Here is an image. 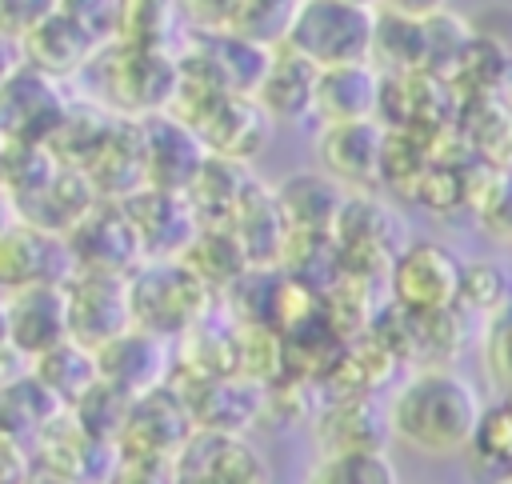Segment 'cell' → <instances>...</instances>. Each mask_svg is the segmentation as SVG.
<instances>
[{"instance_id":"5b68a950","label":"cell","mask_w":512,"mask_h":484,"mask_svg":"<svg viewBox=\"0 0 512 484\" xmlns=\"http://www.w3.org/2000/svg\"><path fill=\"white\" fill-rule=\"evenodd\" d=\"M460 280H464V260L444 240H408L388 268L392 300L412 316L456 308Z\"/></svg>"},{"instance_id":"83f0119b","label":"cell","mask_w":512,"mask_h":484,"mask_svg":"<svg viewBox=\"0 0 512 484\" xmlns=\"http://www.w3.org/2000/svg\"><path fill=\"white\" fill-rule=\"evenodd\" d=\"M0 344H8V332H4V296H0Z\"/></svg>"},{"instance_id":"603a6c76","label":"cell","mask_w":512,"mask_h":484,"mask_svg":"<svg viewBox=\"0 0 512 484\" xmlns=\"http://www.w3.org/2000/svg\"><path fill=\"white\" fill-rule=\"evenodd\" d=\"M240 0H176V12L196 28V32H212V28H232Z\"/></svg>"},{"instance_id":"6da1fadb","label":"cell","mask_w":512,"mask_h":484,"mask_svg":"<svg viewBox=\"0 0 512 484\" xmlns=\"http://www.w3.org/2000/svg\"><path fill=\"white\" fill-rule=\"evenodd\" d=\"M480 420L484 400L476 384L448 364H424L408 372L384 408L388 432L420 456H456L472 448Z\"/></svg>"},{"instance_id":"9a60e30c","label":"cell","mask_w":512,"mask_h":484,"mask_svg":"<svg viewBox=\"0 0 512 484\" xmlns=\"http://www.w3.org/2000/svg\"><path fill=\"white\" fill-rule=\"evenodd\" d=\"M380 84L384 72L364 60V64H340V68H320L316 76V120L320 124H344V120H376L380 112Z\"/></svg>"},{"instance_id":"8992f818","label":"cell","mask_w":512,"mask_h":484,"mask_svg":"<svg viewBox=\"0 0 512 484\" xmlns=\"http://www.w3.org/2000/svg\"><path fill=\"white\" fill-rule=\"evenodd\" d=\"M64 96L56 76L20 64L0 80V140L4 144H48L64 124Z\"/></svg>"},{"instance_id":"4dcf8cb0","label":"cell","mask_w":512,"mask_h":484,"mask_svg":"<svg viewBox=\"0 0 512 484\" xmlns=\"http://www.w3.org/2000/svg\"><path fill=\"white\" fill-rule=\"evenodd\" d=\"M508 108H512V100H508Z\"/></svg>"},{"instance_id":"277c9868","label":"cell","mask_w":512,"mask_h":484,"mask_svg":"<svg viewBox=\"0 0 512 484\" xmlns=\"http://www.w3.org/2000/svg\"><path fill=\"white\" fill-rule=\"evenodd\" d=\"M200 296H208V284L184 260H152L136 276H128L132 324L152 336L184 332L204 308Z\"/></svg>"},{"instance_id":"2e32d148","label":"cell","mask_w":512,"mask_h":484,"mask_svg":"<svg viewBox=\"0 0 512 484\" xmlns=\"http://www.w3.org/2000/svg\"><path fill=\"white\" fill-rule=\"evenodd\" d=\"M24 48H28V64L48 72V76H68V72H80L92 64V56L104 48L84 24H76L64 8H52L28 36H24Z\"/></svg>"},{"instance_id":"44dd1931","label":"cell","mask_w":512,"mask_h":484,"mask_svg":"<svg viewBox=\"0 0 512 484\" xmlns=\"http://www.w3.org/2000/svg\"><path fill=\"white\" fill-rule=\"evenodd\" d=\"M468 208L484 236L512 244V168H488L476 180Z\"/></svg>"},{"instance_id":"4316f807","label":"cell","mask_w":512,"mask_h":484,"mask_svg":"<svg viewBox=\"0 0 512 484\" xmlns=\"http://www.w3.org/2000/svg\"><path fill=\"white\" fill-rule=\"evenodd\" d=\"M20 220V204H16V196H12V188L0 180V232H8L12 224Z\"/></svg>"},{"instance_id":"7c38bea8","label":"cell","mask_w":512,"mask_h":484,"mask_svg":"<svg viewBox=\"0 0 512 484\" xmlns=\"http://www.w3.org/2000/svg\"><path fill=\"white\" fill-rule=\"evenodd\" d=\"M384 136L388 128L380 120H344V124H320L316 136V160L336 184L368 188L380 180L384 164Z\"/></svg>"},{"instance_id":"d6986e66","label":"cell","mask_w":512,"mask_h":484,"mask_svg":"<svg viewBox=\"0 0 512 484\" xmlns=\"http://www.w3.org/2000/svg\"><path fill=\"white\" fill-rule=\"evenodd\" d=\"M176 0H120L116 20V44L132 48H168L176 32Z\"/></svg>"},{"instance_id":"9c48e42d","label":"cell","mask_w":512,"mask_h":484,"mask_svg":"<svg viewBox=\"0 0 512 484\" xmlns=\"http://www.w3.org/2000/svg\"><path fill=\"white\" fill-rule=\"evenodd\" d=\"M76 272L68 236L32 224V220H16L8 232H0V292H16V288H32V284H64Z\"/></svg>"},{"instance_id":"8fae6325","label":"cell","mask_w":512,"mask_h":484,"mask_svg":"<svg viewBox=\"0 0 512 484\" xmlns=\"http://www.w3.org/2000/svg\"><path fill=\"white\" fill-rule=\"evenodd\" d=\"M4 296V332H8V348L24 360H36L44 352H52L56 344L72 340L68 336V300H64V284H32V288H16V292H0Z\"/></svg>"},{"instance_id":"3957f363","label":"cell","mask_w":512,"mask_h":484,"mask_svg":"<svg viewBox=\"0 0 512 484\" xmlns=\"http://www.w3.org/2000/svg\"><path fill=\"white\" fill-rule=\"evenodd\" d=\"M100 60L104 72V108L124 112L132 120L168 112L180 84V60L168 48H132V44H104Z\"/></svg>"},{"instance_id":"30bf717a","label":"cell","mask_w":512,"mask_h":484,"mask_svg":"<svg viewBox=\"0 0 512 484\" xmlns=\"http://www.w3.org/2000/svg\"><path fill=\"white\" fill-rule=\"evenodd\" d=\"M176 484H268V468L260 452L228 432V428H200L176 452Z\"/></svg>"},{"instance_id":"f546056e","label":"cell","mask_w":512,"mask_h":484,"mask_svg":"<svg viewBox=\"0 0 512 484\" xmlns=\"http://www.w3.org/2000/svg\"><path fill=\"white\" fill-rule=\"evenodd\" d=\"M4 148H8V144H4V140H0V168H4Z\"/></svg>"},{"instance_id":"5bb4252c","label":"cell","mask_w":512,"mask_h":484,"mask_svg":"<svg viewBox=\"0 0 512 484\" xmlns=\"http://www.w3.org/2000/svg\"><path fill=\"white\" fill-rule=\"evenodd\" d=\"M316 76L320 68L288 44L272 48V60L256 84V100L272 116V124H300L316 112Z\"/></svg>"},{"instance_id":"f1b7e54d","label":"cell","mask_w":512,"mask_h":484,"mask_svg":"<svg viewBox=\"0 0 512 484\" xmlns=\"http://www.w3.org/2000/svg\"><path fill=\"white\" fill-rule=\"evenodd\" d=\"M352 4H364V8H380V0H352Z\"/></svg>"},{"instance_id":"484cf974","label":"cell","mask_w":512,"mask_h":484,"mask_svg":"<svg viewBox=\"0 0 512 484\" xmlns=\"http://www.w3.org/2000/svg\"><path fill=\"white\" fill-rule=\"evenodd\" d=\"M24 452L16 448V440L8 432H0V484H20L24 476Z\"/></svg>"},{"instance_id":"ba28073f","label":"cell","mask_w":512,"mask_h":484,"mask_svg":"<svg viewBox=\"0 0 512 484\" xmlns=\"http://www.w3.org/2000/svg\"><path fill=\"white\" fill-rule=\"evenodd\" d=\"M68 300V336L84 348H100L124 328H132L128 276L116 272H72L64 280Z\"/></svg>"},{"instance_id":"ffe728a7","label":"cell","mask_w":512,"mask_h":484,"mask_svg":"<svg viewBox=\"0 0 512 484\" xmlns=\"http://www.w3.org/2000/svg\"><path fill=\"white\" fill-rule=\"evenodd\" d=\"M304 484H400L396 464L384 456V448H360V452H324Z\"/></svg>"},{"instance_id":"7402d4cb","label":"cell","mask_w":512,"mask_h":484,"mask_svg":"<svg viewBox=\"0 0 512 484\" xmlns=\"http://www.w3.org/2000/svg\"><path fill=\"white\" fill-rule=\"evenodd\" d=\"M52 8L56 0H0V36L24 40Z\"/></svg>"},{"instance_id":"ac0fdd59","label":"cell","mask_w":512,"mask_h":484,"mask_svg":"<svg viewBox=\"0 0 512 484\" xmlns=\"http://www.w3.org/2000/svg\"><path fill=\"white\" fill-rule=\"evenodd\" d=\"M456 308L484 316V320L508 316L512 312V268H504L500 260H468Z\"/></svg>"},{"instance_id":"4fadbf2b","label":"cell","mask_w":512,"mask_h":484,"mask_svg":"<svg viewBox=\"0 0 512 484\" xmlns=\"http://www.w3.org/2000/svg\"><path fill=\"white\" fill-rule=\"evenodd\" d=\"M196 132H200V140L208 144L212 156L248 164V160L268 144L272 116L260 108L256 96L228 92L224 100H216V104L196 120Z\"/></svg>"},{"instance_id":"cb8c5ba5","label":"cell","mask_w":512,"mask_h":484,"mask_svg":"<svg viewBox=\"0 0 512 484\" xmlns=\"http://www.w3.org/2000/svg\"><path fill=\"white\" fill-rule=\"evenodd\" d=\"M468 24H472V36H480V40L500 44V48L512 52V4H488Z\"/></svg>"},{"instance_id":"52a82bcc","label":"cell","mask_w":512,"mask_h":484,"mask_svg":"<svg viewBox=\"0 0 512 484\" xmlns=\"http://www.w3.org/2000/svg\"><path fill=\"white\" fill-rule=\"evenodd\" d=\"M140 128V164H144V184L164 188V192H188L192 180L200 176L204 160L212 156L208 144L192 124H184L172 112H156L136 120Z\"/></svg>"},{"instance_id":"e0dca14e","label":"cell","mask_w":512,"mask_h":484,"mask_svg":"<svg viewBox=\"0 0 512 484\" xmlns=\"http://www.w3.org/2000/svg\"><path fill=\"white\" fill-rule=\"evenodd\" d=\"M424 20L376 12V40H372V64L380 72H424Z\"/></svg>"},{"instance_id":"d4e9b609","label":"cell","mask_w":512,"mask_h":484,"mask_svg":"<svg viewBox=\"0 0 512 484\" xmlns=\"http://www.w3.org/2000/svg\"><path fill=\"white\" fill-rule=\"evenodd\" d=\"M448 4H452V0H380V12L428 20V16H436V12H448Z\"/></svg>"},{"instance_id":"7a4b0ae2","label":"cell","mask_w":512,"mask_h":484,"mask_svg":"<svg viewBox=\"0 0 512 484\" xmlns=\"http://www.w3.org/2000/svg\"><path fill=\"white\" fill-rule=\"evenodd\" d=\"M376 12L380 8H364L352 0H296L280 44H288L316 68L364 64L372 60Z\"/></svg>"}]
</instances>
